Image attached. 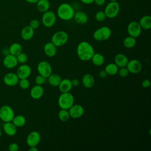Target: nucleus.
<instances>
[{
  "mask_svg": "<svg viewBox=\"0 0 151 151\" xmlns=\"http://www.w3.org/2000/svg\"><path fill=\"white\" fill-rule=\"evenodd\" d=\"M77 55L78 58L83 61H87L91 60L95 53L94 49L92 45L87 41H81L78 43L76 48Z\"/></svg>",
  "mask_w": 151,
  "mask_h": 151,
  "instance_id": "f257e3e1",
  "label": "nucleus"
},
{
  "mask_svg": "<svg viewBox=\"0 0 151 151\" xmlns=\"http://www.w3.org/2000/svg\"><path fill=\"white\" fill-rule=\"evenodd\" d=\"M74 12V9L71 4L64 2L58 6L57 10V15L61 20L69 21L73 18Z\"/></svg>",
  "mask_w": 151,
  "mask_h": 151,
  "instance_id": "f03ea898",
  "label": "nucleus"
},
{
  "mask_svg": "<svg viewBox=\"0 0 151 151\" xmlns=\"http://www.w3.org/2000/svg\"><path fill=\"white\" fill-rule=\"evenodd\" d=\"M74 103V96L70 92L61 93L58 99V104L60 109L68 110Z\"/></svg>",
  "mask_w": 151,
  "mask_h": 151,
  "instance_id": "7ed1b4c3",
  "label": "nucleus"
},
{
  "mask_svg": "<svg viewBox=\"0 0 151 151\" xmlns=\"http://www.w3.org/2000/svg\"><path fill=\"white\" fill-rule=\"evenodd\" d=\"M111 35V30L107 26H102L97 28L93 34V38L97 41L107 40Z\"/></svg>",
  "mask_w": 151,
  "mask_h": 151,
  "instance_id": "20e7f679",
  "label": "nucleus"
},
{
  "mask_svg": "<svg viewBox=\"0 0 151 151\" xmlns=\"http://www.w3.org/2000/svg\"><path fill=\"white\" fill-rule=\"evenodd\" d=\"M68 40V35L64 31H58L53 34L51 37V42L57 47L65 44Z\"/></svg>",
  "mask_w": 151,
  "mask_h": 151,
  "instance_id": "39448f33",
  "label": "nucleus"
},
{
  "mask_svg": "<svg viewBox=\"0 0 151 151\" xmlns=\"http://www.w3.org/2000/svg\"><path fill=\"white\" fill-rule=\"evenodd\" d=\"M120 9V5L117 1H110L106 5L104 12L107 18H114L119 14Z\"/></svg>",
  "mask_w": 151,
  "mask_h": 151,
  "instance_id": "423d86ee",
  "label": "nucleus"
},
{
  "mask_svg": "<svg viewBox=\"0 0 151 151\" xmlns=\"http://www.w3.org/2000/svg\"><path fill=\"white\" fill-rule=\"evenodd\" d=\"M14 116V111L11 106L4 105L0 107V119L4 122H12Z\"/></svg>",
  "mask_w": 151,
  "mask_h": 151,
  "instance_id": "0eeeda50",
  "label": "nucleus"
},
{
  "mask_svg": "<svg viewBox=\"0 0 151 151\" xmlns=\"http://www.w3.org/2000/svg\"><path fill=\"white\" fill-rule=\"evenodd\" d=\"M42 22L44 27L47 28H50L54 26L56 22L57 15L52 11L48 10L43 13L42 16Z\"/></svg>",
  "mask_w": 151,
  "mask_h": 151,
  "instance_id": "6e6552de",
  "label": "nucleus"
},
{
  "mask_svg": "<svg viewBox=\"0 0 151 151\" xmlns=\"http://www.w3.org/2000/svg\"><path fill=\"white\" fill-rule=\"evenodd\" d=\"M38 74L46 78L52 74V68L51 64L47 61H41L37 65Z\"/></svg>",
  "mask_w": 151,
  "mask_h": 151,
  "instance_id": "1a4fd4ad",
  "label": "nucleus"
},
{
  "mask_svg": "<svg viewBox=\"0 0 151 151\" xmlns=\"http://www.w3.org/2000/svg\"><path fill=\"white\" fill-rule=\"evenodd\" d=\"M142 28L138 22L136 21H131L127 25V31L129 35L134 38L139 37L142 33Z\"/></svg>",
  "mask_w": 151,
  "mask_h": 151,
  "instance_id": "9d476101",
  "label": "nucleus"
},
{
  "mask_svg": "<svg viewBox=\"0 0 151 151\" xmlns=\"http://www.w3.org/2000/svg\"><path fill=\"white\" fill-rule=\"evenodd\" d=\"M69 114L72 119H78L84 113V109L79 104H73L68 109Z\"/></svg>",
  "mask_w": 151,
  "mask_h": 151,
  "instance_id": "9b49d317",
  "label": "nucleus"
},
{
  "mask_svg": "<svg viewBox=\"0 0 151 151\" xmlns=\"http://www.w3.org/2000/svg\"><path fill=\"white\" fill-rule=\"evenodd\" d=\"M126 67L129 73L138 74L142 69V64L141 62L137 59H132L129 60Z\"/></svg>",
  "mask_w": 151,
  "mask_h": 151,
  "instance_id": "f8f14e48",
  "label": "nucleus"
},
{
  "mask_svg": "<svg viewBox=\"0 0 151 151\" xmlns=\"http://www.w3.org/2000/svg\"><path fill=\"white\" fill-rule=\"evenodd\" d=\"M41 141V135L37 131H32L27 136L26 142L29 147L37 146Z\"/></svg>",
  "mask_w": 151,
  "mask_h": 151,
  "instance_id": "ddd939ff",
  "label": "nucleus"
},
{
  "mask_svg": "<svg viewBox=\"0 0 151 151\" xmlns=\"http://www.w3.org/2000/svg\"><path fill=\"white\" fill-rule=\"evenodd\" d=\"M31 71V68L29 65L26 64H22L18 67L16 74H17L19 79L28 78L30 76Z\"/></svg>",
  "mask_w": 151,
  "mask_h": 151,
  "instance_id": "4468645a",
  "label": "nucleus"
},
{
  "mask_svg": "<svg viewBox=\"0 0 151 151\" xmlns=\"http://www.w3.org/2000/svg\"><path fill=\"white\" fill-rule=\"evenodd\" d=\"M3 80L6 86L13 87L18 84L19 78L16 73H8L4 76Z\"/></svg>",
  "mask_w": 151,
  "mask_h": 151,
  "instance_id": "2eb2a0df",
  "label": "nucleus"
},
{
  "mask_svg": "<svg viewBox=\"0 0 151 151\" xmlns=\"http://www.w3.org/2000/svg\"><path fill=\"white\" fill-rule=\"evenodd\" d=\"M2 63L4 66L8 69L15 68L18 63L16 56L11 54H8L5 56Z\"/></svg>",
  "mask_w": 151,
  "mask_h": 151,
  "instance_id": "dca6fc26",
  "label": "nucleus"
},
{
  "mask_svg": "<svg viewBox=\"0 0 151 151\" xmlns=\"http://www.w3.org/2000/svg\"><path fill=\"white\" fill-rule=\"evenodd\" d=\"M44 90L42 86L36 84L30 90V96L35 100L41 99L44 95Z\"/></svg>",
  "mask_w": 151,
  "mask_h": 151,
  "instance_id": "f3484780",
  "label": "nucleus"
},
{
  "mask_svg": "<svg viewBox=\"0 0 151 151\" xmlns=\"http://www.w3.org/2000/svg\"><path fill=\"white\" fill-rule=\"evenodd\" d=\"M43 50L45 54L48 57H52L55 56L57 51V47L51 42H47L44 45Z\"/></svg>",
  "mask_w": 151,
  "mask_h": 151,
  "instance_id": "a211bd4d",
  "label": "nucleus"
},
{
  "mask_svg": "<svg viewBox=\"0 0 151 151\" xmlns=\"http://www.w3.org/2000/svg\"><path fill=\"white\" fill-rule=\"evenodd\" d=\"M73 18L76 22L78 24H84L88 19L87 14L82 11H78L74 12Z\"/></svg>",
  "mask_w": 151,
  "mask_h": 151,
  "instance_id": "6ab92c4d",
  "label": "nucleus"
},
{
  "mask_svg": "<svg viewBox=\"0 0 151 151\" xmlns=\"http://www.w3.org/2000/svg\"><path fill=\"white\" fill-rule=\"evenodd\" d=\"M81 83L84 87L87 88H90L94 86L95 79L92 74L87 73L83 76Z\"/></svg>",
  "mask_w": 151,
  "mask_h": 151,
  "instance_id": "aec40b11",
  "label": "nucleus"
},
{
  "mask_svg": "<svg viewBox=\"0 0 151 151\" xmlns=\"http://www.w3.org/2000/svg\"><path fill=\"white\" fill-rule=\"evenodd\" d=\"M58 88L61 93L70 92L73 88L71 80L69 78L62 79L58 85Z\"/></svg>",
  "mask_w": 151,
  "mask_h": 151,
  "instance_id": "412c9836",
  "label": "nucleus"
},
{
  "mask_svg": "<svg viewBox=\"0 0 151 151\" xmlns=\"http://www.w3.org/2000/svg\"><path fill=\"white\" fill-rule=\"evenodd\" d=\"M114 63L118 66L119 68L126 67L127 63L129 61V59L127 57L122 53H119L116 54L114 58Z\"/></svg>",
  "mask_w": 151,
  "mask_h": 151,
  "instance_id": "4be33fe9",
  "label": "nucleus"
},
{
  "mask_svg": "<svg viewBox=\"0 0 151 151\" xmlns=\"http://www.w3.org/2000/svg\"><path fill=\"white\" fill-rule=\"evenodd\" d=\"M3 130L4 133L9 136H14L17 132V127L12 122H5L3 125Z\"/></svg>",
  "mask_w": 151,
  "mask_h": 151,
  "instance_id": "5701e85b",
  "label": "nucleus"
},
{
  "mask_svg": "<svg viewBox=\"0 0 151 151\" xmlns=\"http://www.w3.org/2000/svg\"><path fill=\"white\" fill-rule=\"evenodd\" d=\"M34 35V29L32 28L29 25L24 27L21 32V38L25 41L31 40Z\"/></svg>",
  "mask_w": 151,
  "mask_h": 151,
  "instance_id": "b1692460",
  "label": "nucleus"
},
{
  "mask_svg": "<svg viewBox=\"0 0 151 151\" xmlns=\"http://www.w3.org/2000/svg\"><path fill=\"white\" fill-rule=\"evenodd\" d=\"M138 22L142 29L149 30L151 28V17L149 15L142 17Z\"/></svg>",
  "mask_w": 151,
  "mask_h": 151,
  "instance_id": "393cba45",
  "label": "nucleus"
},
{
  "mask_svg": "<svg viewBox=\"0 0 151 151\" xmlns=\"http://www.w3.org/2000/svg\"><path fill=\"white\" fill-rule=\"evenodd\" d=\"M36 5L38 11L42 13L49 10L50 7V3L48 0H38Z\"/></svg>",
  "mask_w": 151,
  "mask_h": 151,
  "instance_id": "a878e982",
  "label": "nucleus"
},
{
  "mask_svg": "<svg viewBox=\"0 0 151 151\" xmlns=\"http://www.w3.org/2000/svg\"><path fill=\"white\" fill-rule=\"evenodd\" d=\"M47 78L50 85H51L52 87H58L62 80L60 75L52 73L50 74Z\"/></svg>",
  "mask_w": 151,
  "mask_h": 151,
  "instance_id": "bb28decb",
  "label": "nucleus"
},
{
  "mask_svg": "<svg viewBox=\"0 0 151 151\" xmlns=\"http://www.w3.org/2000/svg\"><path fill=\"white\" fill-rule=\"evenodd\" d=\"M92 63L96 66H101L104 63V57L100 53H94L91 58Z\"/></svg>",
  "mask_w": 151,
  "mask_h": 151,
  "instance_id": "cd10ccee",
  "label": "nucleus"
},
{
  "mask_svg": "<svg viewBox=\"0 0 151 151\" xmlns=\"http://www.w3.org/2000/svg\"><path fill=\"white\" fill-rule=\"evenodd\" d=\"M8 50L9 54L17 56L19 53L22 52V47L20 44L18 42H14L9 46Z\"/></svg>",
  "mask_w": 151,
  "mask_h": 151,
  "instance_id": "c85d7f7f",
  "label": "nucleus"
},
{
  "mask_svg": "<svg viewBox=\"0 0 151 151\" xmlns=\"http://www.w3.org/2000/svg\"><path fill=\"white\" fill-rule=\"evenodd\" d=\"M104 70L107 73V75L114 76L117 74L119 67L114 63H111L106 65Z\"/></svg>",
  "mask_w": 151,
  "mask_h": 151,
  "instance_id": "c756f323",
  "label": "nucleus"
},
{
  "mask_svg": "<svg viewBox=\"0 0 151 151\" xmlns=\"http://www.w3.org/2000/svg\"><path fill=\"white\" fill-rule=\"evenodd\" d=\"M12 122L17 127H21L25 124L26 119L24 116L19 114L14 117Z\"/></svg>",
  "mask_w": 151,
  "mask_h": 151,
  "instance_id": "7c9ffc66",
  "label": "nucleus"
},
{
  "mask_svg": "<svg viewBox=\"0 0 151 151\" xmlns=\"http://www.w3.org/2000/svg\"><path fill=\"white\" fill-rule=\"evenodd\" d=\"M123 44L126 48H132L136 44V38L129 35L124 39Z\"/></svg>",
  "mask_w": 151,
  "mask_h": 151,
  "instance_id": "2f4dec72",
  "label": "nucleus"
},
{
  "mask_svg": "<svg viewBox=\"0 0 151 151\" xmlns=\"http://www.w3.org/2000/svg\"><path fill=\"white\" fill-rule=\"evenodd\" d=\"M58 117L61 122L67 121L70 118L68 110L67 109H61L58 113Z\"/></svg>",
  "mask_w": 151,
  "mask_h": 151,
  "instance_id": "473e14b6",
  "label": "nucleus"
},
{
  "mask_svg": "<svg viewBox=\"0 0 151 151\" xmlns=\"http://www.w3.org/2000/svg\"><path fill=\"white\" fill-rule=\"evenodd\" d=\"M18 84L22 89L25 90L29 87L30 83H29V81L28 80V78H21V79H19Z\"/></svg>",
  "mask_w": 151,
  "mask_h": 151,
  "instance_id": "72a5a7b5",
  "label": "nucleus"
},
{
  "mask_svg": "<svg viewBox=\"0 0 151 151\" xmlns=\"http://www.w3.org/2000/svg\"><path fill=\"white\" fill-rule=\"evenodd\" d=\"M95 19L99 22H102L106 19V15L104 11H99L95 14Z\"/></svg>",
  "mask_w": 151,
  "mask_h": 151,
  "instance_id": "f704fd0d",
  "label": "nucleus"
},
{
  "mask_svg": "<svg viewBox=\"0 0 151 151\" xmlns=\"http://www.w3.org/2000/svg\"><path fill=\"white\" fill-rule=\"evenodd\" d=\"M16 57H17L18 62L19 63H21V64H25L28 60L27 55L25 53L22 52L19 53L18 55H17L16 56Z\"/></svg>",
  "mask_w": 151,
  "mask_h": 151,
  "instance_id": "c9c22d12",
  "label": "nucleus"
},
{
  "mask_svg": "<svg viewBox=\"0 0 151 151\" xmlns=\"http://www.w3.org/2000/svg\"><path fill=\"white\" fill-rule=\"evenodd\" d=\"M117 73L121 77H126L129 75V72L126 67H123L119 68Z\"/></svg>",
  "mask_w": 151,
  "mask_h": 151,
  "instance_id": "e433bc0d",
  "label": "nucleus"
},
{
  "mask_svg": "<svg viewBox=\"0 0 151 151\" xmlns=\"http://www.w3.org/2000/svg\"><path fill=\"white\" fill-rule=\"evenodd\" d=\"M45 80H46L45 77L38 74L35 78V83L37 85L42 86L45 82V81H46Z\"/></svg>",
  "mask_w": 151,
  "mask_h": 151,
  "instance_id": "4c0bfd02",
  "label": "nucleus"
},
{
  "mask_svg": "<svg viewBox=\"0 0 151 151\" xmlns=\"http://www.w3.org/2000/svg\"><path fill=\"white\" fill-rule=\"evenodd\" d=\"M29 25L34 29H36L40 27V21L37 19H33L30 21Z\"/></svg>",
  "mask_w": 151,
  "mask_h": 151,
  "instance_id": "58836bf2",
  "label": "nucleus"
},
{
  "mask_svg": "<svg viewBox=\"0 0 151 151\" xmlns=\"http://www.w3.org/2000/svg\"><path fill=\"white\" fill-rule=\"evenodd\" d=\"M9 151H18L19 150V145L17 143H11L8 146Z\"/></svg>",
  "mask_w": 151,
  "mask_h": 151,
  "instance_id": "ea45409f",
  "label": "nucleus"
},
{
  "mask_svg": "<svg viewBox=\"0 0 151 151\" xmlns=\"http://www.w3.org/2000/svg\"><path fill=\"white\" fill-rule=\"evenodd\" d=\"M141 85L143 88L149 87L150 86V81L148 78H145L142 81Z\"/></svg>",
  "mask_w": 151,
  "mask_h": 151,
  "instance_id": "a19ab883",
  "label": "nucleus"
},
{
  "mask_svg": "<svg viewBox=\"0 0 151 151\" xmlns=\"http://www.w3.org/2000/svg\"><path fill=\"white\" fill-rule=\"evenodd\" d=\"M99 76L101 78H104L107 76V73L105 71V70H101L99 73Z\"/></svg>",
  "mask_w": 151,
  "mask_h": 151,
  "instance_id": "79ce46f5",
  "label": "nucleus"
},
{
  "mask_svg": "<svg viewBox=\"0 0 151 151\" xmlns=\"http://www.w3.org/2000/svg\"><path fill=\"white\" fill-rule=\"evenodd\" d=\"M106 2V0H94V3L97 6H102Z\"/></svg>",
  "mask_w": 151,
  "mask_h": 151,
  "instance_id": "37998d69",
  "label": "nucleus"
},
{
  "mask_svg": "<svg viewBox=\"0 0 151 151\" xmlns=\"http://www.w3.org/2000/svg\"><path fill=\"white\" fill-rule=\"evenodd\" d=\"M71 80V83L73 87H77L79 85L80 81H79V80H78L77 78H73Z\"/></svg>",
  "mask_w": 151,
  "mask_h": 151,
  "instance_id": "c03bdc74",
  "label": "nucleus"
},
{
  "mask_svg": "<svg viewBox=\"0 0 151 151\" xmlns=\"http://www.w3.org/2000/svg\"><path fill=\"white\" fill-rule=\"evenodd\" d=\"M83 4L86 5H90L94 3V0H80Z\"/></svg>",
  "mask_w": 151,
  "mask_h": 151,
  "instance_id": "a18cd8bd",
  "label": "nucleus"
},
{
  "mask_svg": "<svg viewBox=\"0 0 151 151\" xmlns=\"http://www.w3.org/2000/svg\"><path fill=\"white\" fill-rule=\"evenodd\" d=\"M29 151H38V149L37 148V146H31L29 148Z\"/></svg>",
  "mask_w": 151,
  "mask_h": 151,
  "instance_id": "49530a36",
  "label": "nucleus"
},
{
  "mask_svg": "<svg viewBox=\"0 0 151 151\" xmlns=\"http://www.w3.org/2000/svg\"><path fill=\"white\" fill-rule=\"evenodd\" d=\"M25 1L29 4H36L38 1V0H25Z\"/></svg>",
  "mask_w": 151,
  "mask_h": 151,
  "instance_id": "de8ad7c7",
  "label": "nucleus"
},
{
  "mask_svg": "<svg viewBox=\"0 0 151 151\" xmlns=\"http://www.w3.org/2000/svg\"><path fill=\"white\" fill-rule=\"evenodd\" d=\"M1 134H2V129H1V127L0 126V137L1 136Z\"/></svg>",
  "mask_w": 151,
  "mask_h": 151,
  "instance_id": "09e8293b",
  "label": "nucleus"
},
{
  "mask_svg": "<svg viewBox=\"0 0 151 151\" xmlns=\"http://www.w3.org/2000/svg\"><path fill=\"white\" fill-rule=\"evenodd\" d=\"M110 1H117V0H109Z\"/></svg>",
  "mask_w": 151,
  "mask_h": 151,
  "instance_id": "8fccbe9b",
  "label": "nucleus"
}]
</instances>
